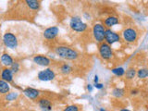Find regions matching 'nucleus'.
Returning <instances> with one entry per match:
<instances>
[{
  "instance_id": "obj_12",
  "label": "nucleus",
  "mask_w": 148,
  "mask_h": 111,
  "mask_svg": "<svg viewBox=\"0 0 148 111\" xmlns=\"http://www.w3.org/2000/svg\"><path fill=\"white\" fill-rule=\"evenodd\" d=\"M1 77H2V80L7 82H12L13 81V73L11 71V69L8 68L4 69L1 73Z\"/></svg>"
},
{
  "instance_id": "obj_6",
  "label": "nucleus",
  "mask_w": 148,
  "mask_h": 111,
  "mask_svg": "<svg viewBox=\"0 0 148 111\" xmlns=\"http://www.w3.org/2000/svg\"><path fill=\"white\" fill-rule=\"evenodd\" d=\"M69 26L73 31L78 32H82L87 29V24L83 22L82 18L78 16H75L71 18V22H69Z\"/></svg>"
},
{
  "instance_id": "obj_18",
  "label": "nucleus",
  "mask_w": 148,
  "mask_h": 111,
  "mask_svg": "<svg viewBox=\"0 0 148 111\" xmlns=\"http://www.w3.org/2000/svg\"><path fill=\"white\" fill-rule=\"evenodd\" d=\"M8 92H9L8 82L3 80H0V94H8Z\"/></svg>"
},
{
  "instance_id": "obj_5",
  "label": "nucleus",
  "mask_w": 148,
  "mask_h": 111,
  "mask_svg": "<svg viewBox=\"0 0 148 111\" xmlns=\"http://www.w3.org/2000/svg\"><path fill=\"white\" fill-rule=\"evenodd\" d=\"M98 51H99L100 57L105 60H110L114 57L112 48H111V46L106 43L100 44L98 47Z\"/></svg>"
},
{
  "instance_id": "obj_26",
  "label": "nucleus",
  "mask_w": 148,
  "mask_h": 111,
  "mask_svg": "<svg viewBox=\"0 0 148 111\" xmlns=\"http://www.w3.org/2000/svg\"><path fill=\"white\" fill-rule=\"evenodd\" d=\"M95 87L97 88V89H102V88H103V84H102V83H95Z\"/></svg>"
},
{
  "instance_id": "obj_30",
  "label": "nucleus",
  "mask_w": 148,
  "mask_h": 111,
  "mask_svg": "<svg viewBox=\"0 0 148 111\" xmlns=\"http://www.w3.org/2000/svg\"><path fill=\"white\" fill-rule=\"evenodd\" d=\"M119 111H131V110H129V109H125V108H122V109H120Z\"/></svg>"
},
{
  "instance_id": "obj_31",
  "label": "nucleus",
  "mask_w": 148,
  "mask_h": 111,
  "mask_svg": "<svg viewBox=\"0 0 148 111\" xmlns=\"http://www.w3.org/2000/svg\"><path fill=\"white\" fill-rule=\"evenodd\" d=\"M100 111H106V110L104 108H100Z\"/></svg>"
},
{
  "instance_id": "obj_4",
  "label": "nucleus",
  "mask_w": 148,
  "mask_h": 111,
  "mask_svg": "<svg viewBox=\"0 0 148 111\" xmlns=\"http://www.w3.org/2000/svg\"><path fill=\"white\" fill-rule=\"evenodd\" d=\"M3 42L5 45L10 49L17 48L18 44V40L17 38V36L14 34L13 32H7L6 34H4Z\"/></svg>"
},
{
  "instance_id": "obj_15",
  "label": "nucleus",
  "mask_w": 148,
  "mask_h": 111,
  "mask_svg": "<svg viewBox=\"0 0 148 111\" xmlns=\"http://www.w3.org/2000/svg\"><path fill=\"white\" fill-rule=\"evenodd\" d=\"M1 62L3 65L7 67H11V65L14 63L13 58L8 54H3L1 56Z\"/></svg>"
},
{
  "instance_id": "obj_16",
  "label": "nucleus",
  "mask_w": 148,
  "mask_h": 111,
  "mask_svg": "<svg viewBox=\"0 0 148 111\" xmlns=\"http://www.w3.org/2000/svg\"><path fill=\"white\" fill-rule=\"evenodd\" d=\"M26 5L28 7H29L30 9H32V10H38V9L40 8V6L41 4L39 1H35V0H27V1H25Z\"/></svg>"
},
{
  "instance_id": "obj_1",
  "label": "nucleus",
  "mask_w": 148,
  "mask_h": 111,
  "mask_svg": "<svg viewBox=\"0 0 148 111\" xmlns=\"http://www.w3.org/2000/svg\"><path fill=\"white\" fill-rule=\"evenodd\" d=\"M54 51L58 57L61 58L63 59L75 60L79 58V53L77 50L73 49L71 47H69V46H66V45L57 46Z\"/></svg>"
},
{
  "instance_id": "obj_23",
  "label": "nucleus",
  "mask_w": 148,
  "mask_h": 111,
  "mask_svg": "<svg viewBox=\"0 0 148 111\" xmlns=\"http://www.w3.org/2000/svg\"><path fill=\"white\" fill-rule=\"evenodd\" d=\"M63 111H79V108L75 105H71V106H66Z\"/></svg>"
},
{
  "instance_id": "obj_14",
  "label": "nucleus",
  "mask_w": 148,
  "mask_h": 111,
  "mask_svg": "<svg viewBox=\"0 0 148 111\" xmlns=\"http://www.w3.org/2000/svg\"><path fill=\"white\" fill-rule=\"evenodd\" d=\"M119 23V18L118 17H114V16H110L108 18H106L104 21L105 26L108 28H110L114 25H117Z\"/></svg>"
},
{
  "instance_id": "obj_7",
  "label": "nucleus",
  "mask_w": 148,
  "mask_h": 111,
  "mask_svg": "<svg viewBox=\"0 0 148 111\" xmlns=\"http://www.w3.org/2000/svg\"><path fill=\"white\" fill-rule=\"evenodd\" d=\"M105 41L106 44L110 45L120 41V36L119 34L111 31L110 29H106L105 32Z\"/></svg>"
},
{
  "instance_id": "obj_25",
  "label": "nucleus",
  "mask_w": 148,
  "mask_h": 111,
  "mask_svg": "<svg viewBox=\"0 0 148 111\" xmlns=\"http://www.w3.org/2000/svg\"><path fill=\"white\" fill-rule=\"evenodd\" d=\"M14 97H16V95H15V94H9V95H8V96H7V99H8V100H13Z\"/></svg>"
},
{
  "instance_id": "obj_22",
  "label": "nucleus",
  "mask_w": 148,
  "mask_h": 111,
  "mask_svg": "<svg viewBox=\"0 0 148 111\" xmlns=\"http://www.w3.org/2000/svg\"><path fill=\"white\" fill-rule=\"evenodd\" d=\"M112 95L117 97V98H120L123 95H124V90L123 89H120V88H115L112 92Z\"/></svg>"
},
{
  "instance_id": "obj_9",
  "label": "nucleus",
  "mask_w": 148,
  "mask_h": 111,
  "mask_svg": "<svg viewBox=\"0 0 148 111\" xmlns=\"http://www.w3.org/2000/svg\"><path fill=\"white\" fill-rule=\"evenodd\" d=\"M59 32V29L57 26H52L47 28L44 32V37L46 40H54L58 36Z\"/></svg>"
},
{
  "instance_id": "obj_27",
  "label": "nucleus",
  "mask_w": 148,
  "mask_h": 111,
  "mask_svg": "<svg viewBox=\"0 0 148 111\" xmlns=\"http://www.w3.org/2000/svg\"><path fill=\"white\" fill-rule=\"evenodd\" d=\"M95 83H98V76H97V75L95 76Z\"/></svg>"
},
{
  "instance_id": "obj_3",
  "label": "nucleus",
  "mask_w": 148,
  "mask_h": 111,
  "mask_svg": "<svg viewBox=\"0 0 148 111\" xmlns=\"http://www.w3.org/2000/svg\"><path fill=\"white\" fill-rule=\"evenodd\" d=\"M122 38L128 44L135 43L138 39V32L134 28H126L122 32Z\"/></svg>"
},
{
  "instance_id": "obj_2",
  "label": "nucleus",
  "mask_w": 148,
  "mask_h": 111,
  "mask_svg": "<svg viewBox=\"0 0 148 111\" xmlns=\"http://www.w3.org/2000/svg\"><path fill=\"white\" fill-rule=\"evenodd\" d=\"M105 32H106V28L101 23H96L92 27V35H94V38L97 43L99 44L104 43Z\"/></svg>"
},
{
  "instance_id": "obj_8",
  "label": "nucleus",
  "mask_w": 148,
  "mask_h": 111,
  "mask_svg": "<svg viewBox=\"0 0 148 111\" xmlns=\"http://www.w3.org/2000/svg\"><path fill=\"white\" fill-rule=\"evenodd\" d=\"M56 77V73L52 69H46L38 73V79L40 81L48 82L54 80Z\"/></svg>"
},
{
  "instance_id": "obj_10",
  "label": "nucleus",
  "mask_w": 148,
  "mask_h": 111,
  "mask_svg": "<svg viewBox=\"0 0 148 111\" xmlns=\"http://www.w3.org/2000/svg\"><path fill=\"white\" fill-rule=\"evenodd\" d=\"M34 62L43 67H48L51 65V60L45 56H35L34 58Z\"/></svg>"
},
{
  "instance_id": "obj_11",
  "label": "nucleus",
  "mask_w": 148,
  "mask_h": 111,
  "mask_svg": "<svg viewBox=\"0 0 148 111\" xmlns=\"http://www.w3.org/2000/svg\"><path fill=\"white\" fill-rule=\"evenodd\" d=\"M38 105H39L40 108L45 111H50L51 109H52V104H51V101L46 99V98L39 99Z\"/></svg>"
},
{
  "instance_id": "obj_17",
  "label": "nucleus",
  "mask_w": 148,
  "mask_h": 111,
  "mask_svg": "<svg viewBox=\"0 0 148 111\" xmlns=\"http://www.w3.org/2000/svg\"><path fill=\"white\" fill-rule=\"evenodd\" d=\"M72 71H73L72 67L69 64H67V63L62 64L61 67H60V72H61L62 74H64V75H68V74L72 72Z\"/></svg>"
},
{
  "instance_id": "obj_13",
  "label": "nucleus",
  "mask_w": 148,
  "mask_h": 111,
  "mask_svg": "<svg viewBox=\"0 0 148 111\" xmlns=\"http://www.w3.org/2000/svg\"><path fill=\"white\" fill-rule=\"evenodd\" d=\"M24 94L28 97H29L30 99L34 100L40 95V92L38 90H36V89H34V88H30L29 87V88H26V89L24 90Z\"/></svg>"
},
{
  "instance_id": "obj_19",
  "label": "nucleus",
  "mask_w": 148,
  "mask_h": 111,
  "mask_svg": "<svg viewBox=\"0 0 148 111\" xmlns=\"http://www.w3.org/2000/svg\"><path fill=\"white\" fill-rule=\"evenodd\" d=\"M124 74L126 75V79H128V80H132V79H133L134 76H135L136 71L133 68H130Z\"/></svg>"
},
{
  "instance_id": "obj_28",
  "label": "nucleus",
  "mask_w": 148,
  "mask_h": 111,
  "mask_svg": "<svg viewBox=\"0 0 148 111\" xmlns=\"http://www.w3.org/2000/svg\"><path fill=\"white\" fill-rule=\"evenodd\" d=\"M87 89L89 90L90 92H92V85H90V84H88V86H87Z\"/></svg>"
},
{
  "instance_id": "obj_29",
  "label": "nucleus",
  "mask_w": 148,
  "mask_h": 111,
  "mask_svg": "<svg viewBox=\"0 0 148 111\" xmlns=\"http://www.w3.org/2000/svg\"><path fill=\"white\" fill-rule=\"evenodd\" d=\"M131 92H132V95H137L138 94V91L137 90H132Z\"/></svg>"
},
{
  "instance_id": "obj_21",
  "label": "nucleus",
  "mask_w": 148,
  "mask_h": 111,
  "mask_svg": "<svg viewBox=\"0 0 148 111\" xmlns=\"http://www.w3.org/2000/svg\"><path fill=\"white\" fill-rule=\"evenodd\" d=\"M112 72L115 74V75H117L119 77H121L124 75V73H125V71H124V69L121 68V67H118V68H115L112 69Z\"/></svg>"
},
{
  "instance_id": "obj_20",
  "label": "nucleus",
  "mask_w": 148,
  "mask_h": 111,
  "mask_svg": "<svg viewBox=\"0 0 148 111\" xmlns=\"http://www.w3.org/2000/svg\"><path fill=\"white\" fill-rule=\"evenodd\" d=\"M148 75V71L147 69H140L137 72V76L139 79H145Z\"/></svg>"
},
{
  "instance_id": "obj_24",
  "label": "nucleus",
  "mask_w": 148,
  "mask_h": 111,
  "mask_svg": "<svg viewBox=\"0 0 148 111\" xmlns=\"http://www.w3.org/2000/svg\"><path fill=\"white\" fill-rule=\"evenodd\" d=\"M11 71H12V73L14 72V73H17L18 71V69H20V65H18V63H17V62H14L12 65H11Z\"/></svg>"
}]
</instances>
